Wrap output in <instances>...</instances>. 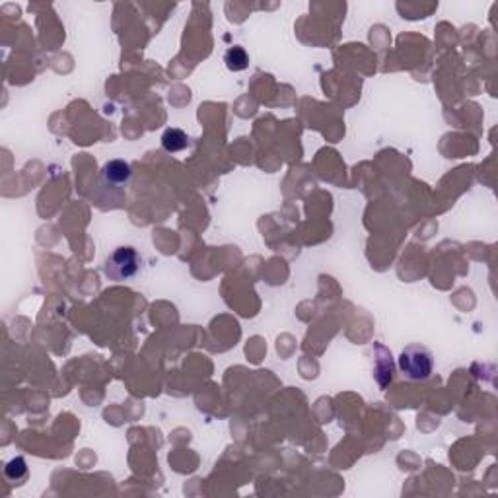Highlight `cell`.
<instances>
[{
	"label": "cell",
	"instance_id": "7a4b0ae2",
	"mask_svg": "<svg viewBox=\"0 0 498 498\" xmlns=\"http://www.w3.org/2000/svg\"><path fill=\"white\" fill-rule=\"evenodd\" d=\"M399 368H401L403 376L411 381L428 379L432 376V368H434L431 350L418 347V345H411L399 357Z\"/></svg>",
	"mask_w": 498,
	"mask_h": 498
},
{
	"label": "cell",
	"instance_id": "3957f363",
	"mask_svg": "<svg viewBox=\"0 0 498 498\" xmlns=\"http://www.w3.org/2000/svg\"><path fill=\"white\" fill-rule=\"evenodd\" d=\"M131 178H133V170L125 160H109L102 168V181L109 189H117V191L125 189Z\"/></svg>",
	"mask_w": 498,
	"mask_h": 498
},
{
	"label": "cell",
	"instance_id": "8992f818",
	"mask_svg": "<svg viewBox=\"0 0 498 498\" xmlns=\"http://www.w3.org/2000/svg\"><path fill=\"white\" fill-rule=\"evenodd\" d=\"M4 475L10 483H22L23 479L28 477V465H26V460L23 458H14L6 463L4 467Z\"/></svg>",
	"mask_w": 498,
	"mask_h": 498
},
{
	"label": "cell",
	"instance_id": "277c9868",
	"mask_svg": "<svg viewBox=\"0 0 498 498\" xmlns=\"http://www.w3.org/2000/svg\"><path fill=\"white\" fill-rule=\"evenodd\" d=\"M162 146L168 152H181V150L189 146V136L181 129H168L162 134Z\"/></svg>",
	"mask_w": 498,
	"mask_h": 498
},
{
	"label": "cell",
	"instance_id": "6da1fadb",
	"mask_svg": "<svg viewBox=\"0 0 498 498\" xmlns=\"http://www.w3.org/2000/svg\"><path fill=\"white\" fill-rule=\"evenodd\" d=\"M141 265L142 259L139 251L131 246H123L117 247L105 259L104 273L115 283H125V281H131L133 276H136V273L141 271Z\"/></svg>",
	"mask_w": 498,
	"mask_h": 498
},
{
	"label": "cell",
	"instance_id": "5b68a950",
	"mask_svg": "<svg viewBox=\"0 0 498 498\" xmlns=\"http://www.w3.org/2000/svg\"><path fill=\"white\" fill-rule=\"evenodd\" d=\"M224 63L230 70L238 72V70H246L247 65H249V57L242 47H230L224 55Z\"/></svg>",
	"mask_w": 498,
	"mask_h": 498
}]
</instances>
